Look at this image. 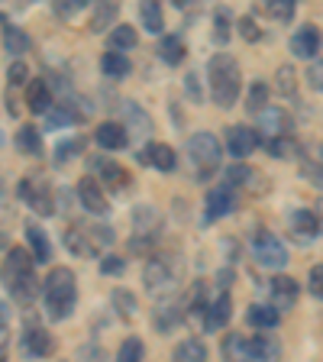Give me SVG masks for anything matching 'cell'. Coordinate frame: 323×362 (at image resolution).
I'll return each mask as SVG.
<instances>
[{"label": "cell", "instance_id": "obj_1", "mask_svg": "<svg viewBox=\"0 0 323 362\" xmlns=\"http://www.w3.org/2000/svg\"><path fill=\"white\" fill-rule=\"evenodd\" d=\"M0 279H4L10 298H13L20 308H30V304L39 298L36 259H33V252H26V249H20V246L10 249L7 259H4V272H0Z\"/></svg>", "mask_w": 323, "mask_h": 362}, {"label": "cell", "instance_id": "obj_2", "mask_svg": "<svg viewBox=\"0 0 323 362\" xmlns=\"http://www.w3.org/2000/svg\"><path fill=\"white\" fill-rule=\"evenodd\" d=\"M78 304V279L75 272L65 269V265H55L42 281V308L49 320H65L71 317Z\"/></svg>", "mask_w": 323, "mask_h": 362}, {"label": "cell", "instance_id": "obj_3", "mask_svg": "<svg viewBox=\"0 0 323 362\" xmlns=\"http://www.w3.org/2000/svg\"><path fill=\"white\" fill-rule=\"evenodd\" d=\"M207 78H211V98L220 110H230V107L240 100L242 90V78H240V65H236L233 55H213L211 65H207Z\"/></svg>", "mask_w": 323, "mask_h": 362}, {"label": "cell", "instance_id": "obj_4", "mask_svg": "<svg viewBox=\"0 0 323 362\" xmlns=\"http://www.w3.org/2000/svg\"><path fill=\"white\" fill-rule=\"evenodd\" d=\"M223 359L226 362H278L281 346L271 337H242L230 333L223 339Z\"/></svg>", "mask_w": 323, "mask_h": 362}, {"label": "cell", "instance_id": "obj_5", "mask_svg": "<svg viewBox=\"0 0 323 362\" xmlns=\"http://www.w3.org/2000/svg\"><path fill=\"white\" fill-rule=\"evenodd\" d=\"M181 281V259L178 256H165V252H155V256L146 259L143 265V285L149 294H168L175 291Z\"/></svg>", "mask_w": 323, "mask_h": 362}, {"label": "cell", "instance_id": "obj_6", "mask_svg": "<svg viewBox=\"0 0 323 362\" xmlns=\"http://www.w3.org/2000/svg\"><path fill=\"white\" fill-rule=\"evenodd\" d=\"M252 256H256V262L262 265V269H285L288 265V249L285 243L278 240L275 233H269V230H259L256 236H252Z\"/></svg>", "mask_w": 323, "mask_h": 362}, {"label": "cell", "instance_id": "obj_7", "mask_svg": "<svg viewBox=\"0 0 323 362\" xmlns=\"http://www.w3.org/2000/svg\"><path fill=\"white\" fill-rule=\"evenodd\" d=\"M188 156L197 165V175H211L213 168L220 165V143L213 133H194L188 139Z\"/></svg>", "mask_w": 323, "mask_h": 362}, {"label": "cell", "instance_id": "obj_8", "mask_svg": "<svg viewBox=\"0 0 323 362\" xmlns=\"http://www.w3.org/2000/svg\"><path fill=\"white\" fill-rule=\"evenodd\" d=\"M20 197L30 204L36 214H42V217H52L55 214V191L45 178H33V175H26V178L20 181Z\"/></svg>", "mask_w": 323, "mask_h": 362}, {"label": "cell", "instance_id": "obj_9", "mask_svg": "<svg viewBox=\"0 0 323 362\" xmlns=\"http://www.w3.org/2000/svg\"><path fill=\"white\" fill-rule=\"evenodd\" d=\"M240 207V191L226 181V185H217L211 188L207 194V220H220V217H230V214Z\"/></svg>", "mask_w": 323, "mask_h": 362}, {"label": "cell", "instance_id": "obj_10", "mask_svg": "<svg viewBox=\"0 0 323 362\" xmlns=\"http://www.w3.org/2000/svg\"><path fill=\"white\" fill-rule=\"evenodd\" d=\"M288 230H291L294 243L307 246V243H314L317 233H320V217H317L314 211H307V207H298V211L288 214Z\"/></svg>", "mask_w": 323, "mask_h": 362}, {"label": "cell", "instance_id": "obj_11", "mask_svg": "<svg viewBox=\"0 0 323 362\" xmlns=\"http://www.w3.org/2000/svg\"><path fill=\"white\" fill-rule=\"evenodd\" d=\"M23 353L33 356V359H45V356L55 353V337L39 324H26V330H23Z\"/></svg>", "mask_w": 323, "mask_h": 362}, {"label": "cell", "instance_id": "obj_12", "mask_svg": "<svg viewBox=\"0 0 323 362\" xmlns=\"http://www.w3.org/2000/svg\"><path fill=\"white\" fill-rule=\"evenodd\" d=\"M78 201H81V207L88 214H94V217H104L107 214V194L100 191V185L90 178V175L78 181Z\"/></svg>", "mask_w": 323, "mask_h": 362}, {"label": "cell", "instance_id": "obj_13", "mask_svg": "<svg viewBox=\"0 0 323 362\" xmlns=\"http://www.w3.org/2000/svg\"><path fill=\"white\" fill-rule=\"evenodd\" d=\"M94 162H90V168L104 178V185L110 191H127V185H129V175H127V168H120L113 158H104V156H90Z\"/></svg>", "mask_w": 323, "mask_h": 362}, {"label": "cell", "instance_id": "obj_14", "mask_svg": "<svg viewBox=\"0 0 323 362\" xmlns=\"http://www.w3.org/2000/svg\"><path fill=\"white\" fill-rule=\"evenodd\" d=\"M94 139H98L100 149H110V152L127 149V146H129L127 127H123V123H117V120H104V123H100V127L94 129Z\"/></svg>", "mask_w": 323, "mask_h": 362}, {"label": "cell", "instance_id": "obj_15", "mask_svg": "<svg viewBox=\"0 0 323 362\" xmlns=\"http://www.w3.org/2000/svg\"><path fill=\"white\" fill-rule=\"evenodd\" d=\"M259 129H262L269 139L291 136V117H288L281 107H265V110L259 113Z\"/></svg>", "mask_w": 323, "mask_h": 362}, {"label": "cell", "instance_id": "obj_16", "mask_svg": "<svg viewBox=\"0 0 323 362\" xmlns=\"http://www.w3.org/2000/svg\"><path fill=\"white\" fill-rule=\"evenodd\" d=\"M139 162H143V165L158 168V172H175V165H178L175 149L172 146H165V143H149L146 149H139Z\"/></svg>", "mask_w": 323, "mask_h": 362}, {"label": "cell", "instance_id": "obj_17", "mask_svg": "<svg viewBox=\"0 0 323 362\" xmlns=\"http://www.w3.org/2000/svg\"><path fill=\"white\" fill-rule=\"evenodd\" d=\"M226 146H230V152H233L236 158H249L259 149V133L256 129H249V127H230V133H226Z\"/></svg>", "mask_w": 323, "mask_h": 362}, {"label": "cell", "instance_id": "obj_18", "mask_svg": "<svg viewBox=\"0 0 323 362\" xmlns=\"http://www.w3.org/2000/svg\"><path fill=\"white\" fill-rule=\"evenodd\" d=\"M133 226H136V236L155 240L158 230H162V214H158L152 204H139V207L133 211Z\"/></svg>", "mask_w": 323, "mask_h": 362}, {"label": "cell", "instance_id": "obj_19", "mask_svg": "<svg viewBox=\"0 0 323 362\" xmlns=\"http://www.w3.org/2000/svg\"><path fill=\"white\" fill-rule=\"evenodd\" d=\"M65 249L68 252H75V256H84V259H90V256H98L100 252L98 243L90 240V230H84V226H78V223H71L65 230Z\"/></svg>", "mask_w": 323, "mask_h": 362}, {"label": "cell", "instance_id": "obj_20", "mask_svg": "<svg viewBox=\"0 0 323 362\" xmlns=\"http://www.w3.org/2000/svg\"><path fill=\"white\" fill-rule=\"evenodd\" d=\"M291 52L298 55V59H314V55L320 52V30H317L314 23L301 26V30L291 36Z\"/></svg>", "mask_w": 323, "mask_h": 362}, {"label": "cell", "instance_id": "obj_21", "mask_svg": "<svg viewBox=\"0 0 323 362\" xmlns=\"http://www.w3.org/2000/svg\"><path fill=\"white\" fill-rule=\"evenodd\" d=\"M226 178H230V185H240V188H246L249 194H265V175L262 172H256V168H249V165H236V168H230L226 172Z\"/></svg>", "mask_w": 323, "mask_h": 362}, {"label": "cell", "instance_id": "obj_22", "mask_svg": "<svg viewBox=\"0 0 323 362\" xmlns=\"http://www.w3.org/2000/svg\"><path fill=\"white\" fill-rule=\"evenodd\" d=\"M26 107H30L33 113H45L49 117V110H52V88H49V81H42V78H33L30 88H26Z\"/></svg>", "mask_w": 323, "mask_h": 362}, {"label": "cell", "instance_id": "obj_23", "mask_svg": "<svg viewBox=\"0 0 323 362\" xmlns=\"http://www.w3.org/2000/svg\"><path fill=\"white\" fill-rule=\"evenodd\" d=\"M269 291H271V308L275 310H288V308H294V301H298V281L288 279V275L271 279Z\"/></svg>", "mask_w": 323, "mask_h": 362}, {"label": "cell", "instance_id": "obj_24", "mask_svg": "<svg viewBox=\"0 0 323 362\" xmlns=\"http://www.w3.org/2000/svg\"><path fill=\"white\" fill-rule=\"evenodd\" d=\"M230 310H233V298L230 294H220V298H213L211 308H207V317H204V327L207 330H220V327L230 324Z\"/></svg>", "mask_w": 323, "mask_h": 362}, {"label": "cell", "instance_id": "obj_25", "mask_svg": "<svg viewBox=\"0 0 323 362\" xmlns=\"http://www.w3.org/2000/svg\"><path fill=\"white\" fill-rule=\"evenodd\" d=\"M120 110H123V117H127V123H123V127H127V133L133 129V133L149 136L152 129H155V127H152V117H149V113H146L139 104H133V100H123Z\"/></svg>", "mask_w": 323, "mask_h": 362}, {"label": "cell", "instance_id": "obj_26", "mask_svg": "<svg viewBox=\"0 0 323 362\" xmlns=\"http://www.w3.org/2000/svg\"><path fill=\"white\" fill-rule=\"evenodd\" d=\"M246 320L252 327H259V330H271V327H278L281 314L271 304H252V308L246 310Z\"/></svg>", "mask_w": 323, "mask_h": 362}, {"label": "cell", "instance_id": "obj_27", "mask_svg": "<svg viewBox=\"0 0 323 362\" xmlns=\"http://www.w3.org/2000/svg\"><path fill=\"white\" fill-rule=\"evenodd\" d=\"M117 4H98V7L90 10V23L88 30L90 33H104V30H113L117 26Z\"/></svg>", "mask_w": 323, "mask_h": 362}, {"label": "cell", "instance_id": "obj_28", "mask_svg": "<svg viewBox=\"0 0 323 362\" xmlns=\"http://www.w3.org/2000/svg\"><path fill=\"white\" fill-rule=\"evenodd\" d=\"M172 362H207V346L204 339H181L175 346Z\"/></svg>", "mask_w": 323, "mask_h": 362}, {"label": "cell", "instance_id": "obj_29", "mask_svg": "<svg viewBox=\"0 0 323 362\" xmlns=\"http://www.w3.org/2000/svg\"><path fill=\"white\" fill-rule=\"evenodd\" d=\"M26 240H30V249H33V259H36V262H49V259H52V246H49L45 230H39L36 223H30L26 226Z\"/></svg>", "mask_w": 323, "mask_h": 362}, {"label": "cell", "instance_id": "obj_30", "mask_svg": "<svg viewBox=\"0 0 323 362\" xmlns=\"http://www.w3.org/2000/svg\"><path fill=\"white\" fill-rule=\"evenodd\" d=\"M158 55H162V62H165V65H181V62H184V55H188V49H184L181 36H165L162 42H158Z\"/></svg>", "mask_w": 323, "mask_h": 362}, {"label": "cell", "instance_id": "obj_31", "mask_svg": "<svg viewBox=\"0 0 323 362\" xmlns=\"http://www.w3.org/2000/svg\"><path fill=\"white\" fill-rule=\"evenodd\" d=\"M139 20H143V30L146 33H162V26H165V20H162V7H158L155 0H146V4H139Z\"/></svg>", "mask_w": 323, "mask_h": 362}, {"label": "cell", "instance_id": "obj_32", "mask_svg": "<svg viewBox=\"0 0 323 362\" xmlns=\"http://www.w3.org/2000/svg\"><path fill=\"white\" fill-rule=\"evenodd\" d=\"M129 59L123 52H107L104 59H100V71H104L107 78H127L129 75Z\"/></svg>", "mask_w": 323, "mask_h": 362}, {"label": "cell", "instance_id": "obj_33", "mask_svg": "<svg viewBox=\"0 0 323 362\" xmlns=\"http://www.w3.org/2000/svg\"><path fill=\"white\" fill-rule=\"evenodd\" d=\"M16 149L26 152V156H39L42 152V136H39L36 127H20V133H16Z\"/></svg>", "mask_w": 323, "mask_h": 362}, {"label": "cell", "instance_id": "obj_34", "mask_svg": "<svg viewBox=\"0 0 323 362\" xmlns=\"http://www.w3.org/2000/svg\"><path fill=\"white\" fill-rule=\"evenodd\" d=\"M4 49H7L10 55H16V62H20V55L30 52V36L23 30H16V26H7V30H4Z\"/></svg>", "mask_w": 323, "mask_h": 362}, {"label": "cell", "instance_id": "obj_35", "mask_svg": "<svg viewBox=\"0 0 323 362\" xmlns=\"http://www.w3.org/2000/svg\"><path fill=\"white\" fill-rule=\"evenodd\" d=\"M265 149H269V156H275V158H294L301 152V146H298L294 136H278V139H265Z\"/></svg>", "mask_w": 323, "mask_h": 362}, {"label": "cell", "instance_id": "obj_36", "mask_svg": "<svg viewBox=\"0 0 323 362\" xmlns=\"http://www.w3.org/2000/svg\"><path fill=\"white\" fill-rule=\"evenodd\" d=\"M136 30L133 26H127V23H120V26H113L110 30V52H127V49H133L136 45Z\"/></svg>", "mask_w": 323, "mask_h": 362}, {"label": "cell", "instance_id": "obj_37", "mask_svg": "<svg viewBox=\"0 0 323 362\" xmlns=\"http://www.w3.org/2000/svg\"><path fill=\"white\" fill-rule=\"evenodd\" d=\"M30 68L26 62H10L7 68V90H16V88H30Z\"/></svg>", "mask_w": 323, "mask_h": 362}, {"label": "cell", "instance_id": "obj_38", "mask_svg": "<svg viewBox=\"0 0 323 362\" xmlns=\"http://www.w3.org/2000/svg\"><path fill=\"white\" fill-rule=\"evenodd\" d=\"M49 120L59 123V127H75V123H81V113L75 110V104H55L49 110Z\"/></svg>", "mask_w": 323, "mask_h": 362}, {"label": "cell", "instance_id": "obj_39", "mask_svg": "<svg viewBox=\"0 0 323 362\" xmlns=\"http://www.w3.org/2000/svg\"><path fill=\"white\" fill-rule=\"evenodd\" d=\"M246 107L249 110H256V113H262L265 107H269V84L252 81V88H249V94H246Z\"/></svg>", "mask_w": 323, "mask_h": 362}, {"label": "cell", "instance_id": "obj_40", "mask_svg": "<svg viewBox=\"0 0 323 362\" xmlns=\"http://www.w3.org/2000/svg\"><path fill=\"white\" fill-rule=\"evenodd\" d=\"M207 281H194V291H191V304H188V314L191 317H207Z\"/></svg>", "mask_w": 323, "mask_h": 362}, {"label": "cell", "instance_id": "obj_41", "mask_svg": "<svg viewBox=\"0 0 323 362\" xmlns=\"http://www.w3.org/2000/svg\"><path fill=\"white\" fill-rule=\"evenodd\" d=\"M262 10L271 16V20H278V23H288L294 16V4H291V0H269V4H262Z\"/></svg>", "mask_w": 323, "mask_h": 362}, {"label": "cell", "instance_id": "obj_42", "mask_svg": "<svg viewBox=\"0 0 323 362\" xmlns=\"http://www.w3.org/2000/svg\"><path fill=\"white\" fill-rule=\"evenodd\" d=\"M143 339L139 337H129L127 343L120 346V353H117V362H143Z\"/></svg>", "mask_w": 323, "mask_h": 362}, {"label": "cell", "instance_id": "obj_43", "mask_svg": "<svg viewBox=\"0 0 323 362\" xmlns=\"http://www.w3.org/2000/svg\"><path fill=\"white\" fill-rule=\"evenodd\" d=\"M294 68L291 65H281L278 68V75H275V88H278V94H285V98H291L294 94Z\"/></svg>", "mask_w": 323, "mask_h": 362}, {"label": "cell", "instance_id": "obj_44", "mask_svg": "<svg viewBox=\"0 0 323 362\" xmlns=\"http://www.w3.org/2000/svg\"><path fill=\"white\" fill-rule=\"evenodd\" d=\"M78 152H84V139H81V136H78V139L61 143L59 149H55V162H59V165H65V162H71V156H78Z\"/></svg>", "mask_w": 323, "mask_h": 362}, {"label": "cell", "instance_id": "obj_45", "mask_svg": "<svg viewBox=\"0 0 323 362\" xmlns=\"http://www.w3.org/2000/svg\"><path fill=\"white\" fill-rule=\"evenodd\" d=\"M213 36H217V42H226V39H230V13H226V10H217V13H213Z\"/></svg>", "mask_w": 323, "mask_h": 362}, {"label": "cell", "instance_id": "obj_46", "mask_svg": "<svg viewBox=\"0 0 323 362\" xmlns=\"http://www.w3.org/2000/svg\"><path fill=\"white\" fill-rule=\"evenodd\" d=\"M113 308H120L123 317H133L136 314V298L129 291H113Z\"/></svg>", "mask_w": 323, "mask_h": 362}, {"label": "cell", "instance_id": "obj_47", "mask_svg": "<svg viewBox=\"0 0 323 362\" xmlns=\"http://www.w3.org/2000/svg\"><path fill=\"white\" fill-rule=\"evenodd\" d=\"M240 36L246 39V42H259V39H262V30H259V23L252 20V16H242L240 20Z\"/></svg>", "mask_w": 323, "mask_h": 362}, {"label": "cell", "instance_id": "obj_48", "mask_svg": "<svg viewBox=\"0 0 323 362\" xmlns=\"http://www.w3.org/2000/svg\"><path fill=\"white\" fill-rule=\"evenodd\" d=\"M307 288H310V294H314L317 301H323V265H314V269H310Z\"/></svg>", "mask_w": 323, "mask_h": 362}, {"label": "cell", "instance_id": "obj_49", "mask_svg": "<svg viewBox=\"0 0 323 362\" xmlns=\"http://www.w3.org/2000/svg\"><path fill=\"white\" fill-rule=\"evenodd\" d=\"M307 81H310V88L320 90V94H323V59L310 62V68H307Z\"/></svg>", "mask_w": 323, "mask_h": 362}, {"label": "cell", "instance_id": "obj_50", "mask_svg": "<svg viewBox=\"0 0 323 362\" xmlns=\"http://www.w3.org/2000/svg\"><path fill=\"white\" fill-rule=\"evenodd\" d=\"M88 7V4H84V0H68V4H55V13L59 16H75V13H81V10Z\"/></svg>", "mask_w": 323, "mask_h": 362}, {"label": "cell", "instance_id": "obj_51", "mask_svg": "<svg viewBox=\"0 0 323 362\" xmlns=\"http://www.w3.org/2000/svg\"><path fill=\"white\" fill-rule=\"evenodd\" d=\"M123 269H127V265H123L120 256H104V262H100V272H104V275H120Z\"/></svg>", "mask_w": 323, "mask_h": 362}, {"label": "cell", "instance_id": "obj_52", "mask_svg": "<svg viewBox=\"0 0 323 362\" xmlns=\"http://www.w3.org/2000/svg\"><path fill=\"white\" fill-rule=\"evenodd\" d=\"M304 178L317 188H323V165H314V162H304Z\"/></svg>", "mask_w": 323, "mask_h": 362}, {"label": "cell", "instance_id": "obj_53", "mask_svg": "<svg viewBox=\"0 0 323 362\" xmlns=\"http://www.w3.org/2000/svg\"><path fill=\"white\" fill-rule=\"evenodd\" d=\"M184 90H188V98L194 100V104L201 100V84H197V75H194V71H191V75L184 78Z\"/></svg>", "mask_w": 323, "mask_h": 362}, {"label": "cell", "instance_id": "obj_54", "mask_svg": "<svg viewBox=\"0 0 323 362\" xmlns=\"http://www.w3.org/2000/svg\"><path fill=\"white\" fill-rule=\"evenodd\" d=\"M0 327H7V304L0 301Z\"/></svg>", "mask_w": 323, "mask_h": 362}, {"label": "cell", "instance_id": "obj_55", "mask_svg": "<svg viewBox=\"0 0 323 362\" xmlns=\"http://www.w3.org/2000/svg\"><path fill=\"white\" fill-rule=\"evenodd\" d=\"M0 362H7V346L0 343Z\"/></svg>", "mask_w": 323, "mask_h": 362}, {"label": "cell", "instance_id": "obj_56", "mask_svg": "<svg viewBox=\"0 0 323 362\" xmlns=\"http://www.w3.org/2000/svg\"><path fill=\"white\" fill-rule=\"evenodd\" d=\"M0 143H4V136H0Z\"/></svg>", "mask_w": 323, "mask_h": 362}, {"label": "cell", "instance_id": "obj_57", "mask_svg": "<svg viewBox=\"0 0 323 362\" xmlns=\"http://www.w3.org/2000/svg\"><path fill=\"white\" fill-rule=\"evenodd\" d=\"M320 152H323V146H320Z\"/></svg>", "mask_w": 323, "mask_h": 362}, {"label": "cell", "instance_id": "obj_58", "mask_svg": "<svg viewBox=\"0 0 323 362\" xmlns=\"http://www.w3.org/2000/svg\"><path fill=\"white\" fill-rule=\"evenodd\" d=\"M320 226H323V220H320Z\"/></svg>", "mask_w": 323, "mask_h": 362}]
</instances>
